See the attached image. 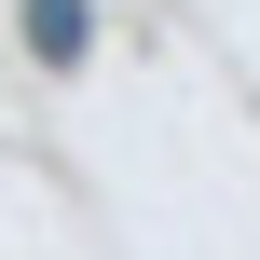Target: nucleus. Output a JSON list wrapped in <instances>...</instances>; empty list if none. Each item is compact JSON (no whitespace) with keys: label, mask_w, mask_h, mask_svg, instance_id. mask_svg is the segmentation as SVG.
<instances>
[{"label":"nucleus","mask_w":260,"mask_h":260,"mask_svg":"<svg viewBox=\"0 0 260 260\" xmlns=\"http://www.w3.org/2000/svg\"><path fill=\"white\" fill-rule=\"evenodd\" d=\"M82 27H96L82 0H27V55H82Z\"/></svg>","instance_id":"nucleus-1"}]
</instances>
